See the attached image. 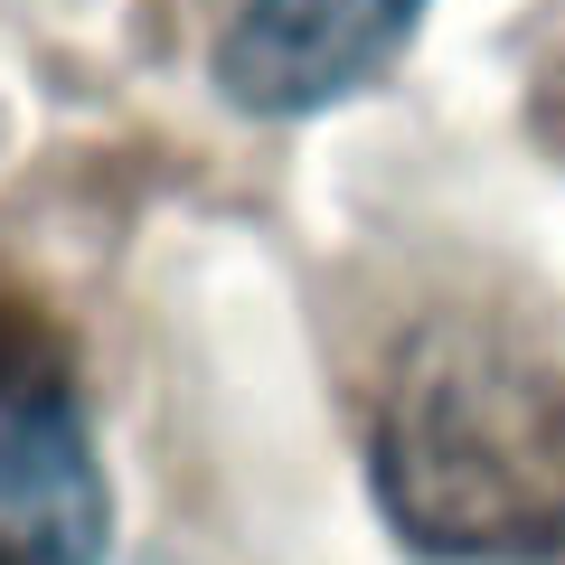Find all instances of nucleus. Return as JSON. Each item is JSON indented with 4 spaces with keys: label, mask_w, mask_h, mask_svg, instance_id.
<instances>
[{
    "label": "nucleus",
    "mask_w": 565,
    "mask_h": 565,
    "mask_svg": "<svg viewBox=\"0 0 565 565\" xmlns=\"http://www.w3.org/2000/svg\"><path fill=\"white\" fill-rule=\"evenodd\" d=\"M424 0H245L217 39V85L236 114H330L396 66Z\"/></svg>",
    "instance_id": "obj_3"
},
{
    "label": "nucleus",
    "mask_w": 565,
    "mask_h": 565,
    "mask_svg": "<svg viewBox=\"0 0 565 565\" xmlns=\"http://www.w3.org/2000/svg\"><path fill=\"white\" fill-rule=\"evenodd\" d=\"M377 500L415 556L565 565V367L490 321H434L377 405Z\"/></svg>",
    "instance_id": "obj_1"
},
{
    "label": "nucleus",
    "mask_w": 565,
    "mask_h": 565,
    "mask_svg": "<svg viewBox=\"0 0 565 565\" xmlns=\"http://www.w3.org/2000/svg\"><path fill=\"white\" fill-rule=\"evenodd\" d=\"M104 546L114 490L76 386L47 349L0 340V565H104Z\"/></svg>",
    "instance_id": "obj_2"
}]
</instances>
